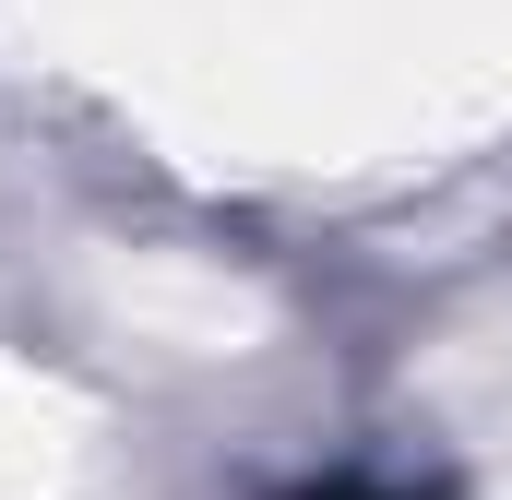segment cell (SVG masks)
Returning a JSON list of instances; mask_svg holds the SVG:
<instances>
[{
  "instance_id": "cell-1",
  "label": "cell",
  "mask_w": 512,
  "mask_h": 500,
  "mask_svg": "<svg viewBox=\"0 0 512 500\" xmlns=\"http://www.w3.org/2000/svg\"><path fill=\"white\" fill-rule=\"evenodd\" d=\"M298 500H405V489H358V477H322V489H298Z\"/></svg>"
}]
</instances>
